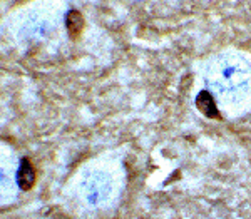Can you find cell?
I'll use <instances>...</instances> for the list:
<instances>
[{"mask_svg": "<svg viewBox=\"0 0 251 219\" xmlns=\"http://www.w3.org/2000/svg\"><path fill=\"white\" fill-rule=\"evenodd\" d=\"M17 179H19V184L20 188L24 191L30 189L34 186V181H35V172H34V168L29 162V159H22L20 162V169H19V174H17Z\"/></svg>", "mask_w": 251, "mask_h": 219, "instance_id": "obj_1", "label": "cell"}, {"mask_svg": "<svg viewBox=\"0 0 251 219\" xmlns=\"http://www.w3.org/2000/svg\"><path fill=\"white\" fill-rule=\"evenodd\" d=\"M66 27L69 30V34H71L72 39L79 37V34L82 32V27H84V17L82 14L77 10H71L67 14L66 17Z\"/></svg>", "mask_w": 251, "mask_h": 219, "instance_id": "obj_2", "label": "cell"}, {"mask_svg": "<svg viewBox=\"0 0 251 219\" xmlns=\"http://www.w3.org/2000/svg\"><path fill=\"white\" fill-rule=\"evenodd\" d=\"M196 105L204 116L218 117V109H216V105H214L213 97H211L209 92H206V91L201 92V94L198 96V99H196Z\"/></svg>", "mask_w": 251, "mask_h": 219, "instance_id": "obj_3", "label": "cell"}]
</instances>
